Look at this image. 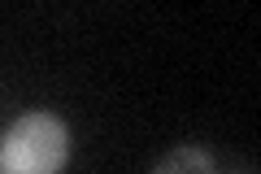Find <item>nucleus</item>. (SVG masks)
Returning <instances> with one entry per match:
<instances>
[{"instance_id":"f257e3e1","label":"nucleus","mask_w":261,"mask_h":174,"mask_svg":"<svg viewBox=\"0 0 261 174\" xmlns=\"http://www.w3.org/2000/svg\"><path fill=\"white\" fill-rule=\"evenodd\" d=\"M70 161V127L48 109L13 118L0 135V174H61Z\"/></svg>"},{"instance_id":"f03ea898","label":"nucleus","mask_w":261,"mask_h":174,"mask_svg":"<svg viewBox=\"0 0 261 174\" xmlns=\"http://www.w3.org/2000/svg\"><path fill=\"white\" fill-rule=\"evenodd\" d=\"M152 174H218V161L200 144H178L152 165Z\"/></svg>"},{"instance_id":"7ed1b4c3","label":"nucleus","mask_w":261,"mask_h":174,"mask_svg":"<svg viewBox=\"0 0 261 174\" xmlns=\"http://www.w3.org/2000/svg\"><path fill=\"white\" fill-rule=\"evenodd\" d=\"M235 174H257V170H235Z\"/></svg>"}]
</instances>
